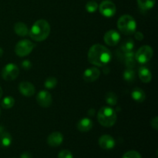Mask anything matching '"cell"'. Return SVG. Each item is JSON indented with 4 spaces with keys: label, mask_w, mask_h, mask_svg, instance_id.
<instances>
[{
    "label": "cell",
    "mask_w": 158,
    "mask_h": 158,
    "mask_svg": "<svg viewBox=\"0 0 158 158\" xmlns=\"http://www.w3.org/2000/svg\"><path fill=\"white\" fill-rule=\"evenodd\" d=\"M112 60L110 51L100 44L91 46L88 52V60L91 64L97 66H106Z\"/></svg>",
    "instance_id": "6da1fadb"
},
{
    "label": "cell",
    "mask_w": 158,
    "mask_h": 158,
    "mask_svg": "<svg viewBox=\"0 0 158 158\" xmlns=\"http://www.w3.org/2000/svg\"><path fill=\"white\" fill-rule=\"evenodd\" d=\"M50 33V26L46 20H37L31 28L29 34L32 40L35 42L44 41Z\"/></svg>",
    "instance_id": "7a4b0ae2"
},
{
    "label": "cell",
    "mask_w": 158,
    "mask_h": 158,
    "mask_svg": "<svg viewBox=\"0 0 158 158\" xmlns=\"http://www.w3.org/2000/svg\"><path fill=\"white\" fill-rule=\"evenodd\" d=\"M97 119L100 125L104 127H111L117 121V114L114 109L109 106L101 107L97 114Z\"/></svg>",
    "instance_id": "3957f363"
},
{
    "label": "cell",
    "mask_w": 158,
    "mask_h": 158,
    "mask_svg": "<svg viewBox=\"0 0 158 158\" xmlns=\"http://www.w3.org/2000/svg\"><path fill=\"white\" fill-rule=\"evenodd\" d=\"M117 27L121 33L124 35H131L135 32L137 23L131 15H123L117 21Z\"/></svg>",
    "instance_id": "277c9868"
},
{
    "label": "cell",
    "mask_w": 158,
    "mask_h": 158,
    "mask_svg": "<svg viewBox=\"0 0 158 158\" xmlns=\"http://www.w3.org/2000/svg\"><path fill=\"white\" fill-rule=\"evenodd\" d=\"M153 54H154V51H153L152 48L150 46L145 45V46H141L137 51V52L135 53V60L139 63L145 64L151 60V58L153 57Z\"/></svg>",
    "instance_id": "5b68a950"
},
{
    "label": "cell",
    "mask_w": 158,
    "mask_h": 158,
    "mask_svg": "<svg viewBox=\"0 0 158 158\" xmlns=\"http://www.w3.org/2000/svg\"><path fill=\"white\" fill-rule=\"evenodd\" d=\"M33 43L28 40H23L19 42L15 48V52L17 56L20 57H24L29 55L33 49Z\"/></svg>",
    "instance_id": "8992f818"
},
{
    "label": "cell",
    "mask_w": 158,
    "mask_h": 158,
    "mask_svg": "<svg viewBox=\"0 0 158 158\" xmlns=\"http://www.w3.org/2000/svg\"><path fill=\"white\" fill-rule=\"evenodd\" d=\"M19 73L18 66L14 63H9L6 65L2 71V77L6 81H12L17 78Z\"/></svg>",
    "instance_id": "52a82bcc"
},
{
    "label": "cell",
    "mask_w": 158,
    "mask_h": 158,
    "mask_svg": "<svg viewBox=\"0 0 158 158\" xmlns=\"http://www.w3.org/2000/svg\"><path fill=\"white\" fill-rule=\"evenodd\" d=\"M101 15L106 18H111L116 14V6L110 1H103L99 6Z\"/></svg>",
    "instance_id": "ba28073f"
},
{
    "label": "cell",
    "mask_w": 158,
    "mask_h": 158,
    "mask_svg": "<svg viewBox=\"0 0 158 158\" xmlns=\"http://www.w3.org/2000/svg\"><path fill=\"white\" fill-rule=\"evenodd\" d=\"M36 101L38 104L42 107H49L52 104V96L48 91L42 90L37 94Z\"/></svg>",
    "instance_id": "9c48e42d"
},
{
    "label": "cell",
    "mask_w": 158,
    "mask_h": 158,
    "mask_svg": "<svg viewBox=\"0 0 158 158\" xmlns=\"http://www.w3.org/2000/svg\"><path fill=\"white\" fill-rule=\"evenodd\" d=\"M104 42L106 45L110 46H114L119 43L120 40V35L116 30H110L106 32L104 35Z\"/></svg>",
    "instance_id": "30bf717a"
},
{
    "label": "cell",
    "mask_w": 158,
    "mask_h": 158,
    "mask_svg": "<svg viewBox=\"0 0 158 158\" xmlns=\"http://www.w3.org/2000/svg\"><path fill=\"white\" fill-rule=\"evenodd\" d=\"M100 71L97 67H90L86 69L83 73V80L87 83L96 81L100 77Z\"/></svg>",
    "instance_id": "8fae6325"
},
{
    "label": "cell",
    "mask_w": 158,
    "mask_h": 158,
    "mask_svg": "<svg viewBox=\"0 0 158 158\" xmlns=\"http://www.w3.org/2000/svg\"><path fill=\"white\" fill-rule=\"evenodd\" d=\"M115 140L111 136L105 134L99 139V145L104 150H110L115 147Z\"/></svg>",
    "instance_id": "7c38bea8"
},
{
    "label": "cell",
    "mask_w": 158,
    "mask_h": 158,
    "mask_svg": "<svg viewBox=\"0 0 158 158\" xmlns=\"http://www.w3.org/2000/svg\"><path fill=\"white\" fill-rule=\"evenodd\" d=\"M19 89L20 94H23L25 97H32L35 94V87L33 85L29 82H22L20 83L19 86Z\"/></svg>",
    "instance_id": "4fadbf2b"
},
{
    "label": "cell",
    "mask_w": 158,
    "mask_h": 158,
    "mask_svg": "<svg viewBox=\"0 0 158 158\" xmlns=\"http://www.w3.org/2000/svg\"><path fill=\"white\" fill-rule=\"evenodd\" d=\"M63 141V136L60 132H53L49 134L47 137L48 144L52 148L60 146Z\"/></svg>",
    "instance_id": "5bb4252c"
},
{
    "label": "cell",
    "mask_w": 158,
    "mask_h": 158,
    "mask_svg": "<svg viewBox=\"0 0 158 158\" xmlns=\"http://www.w3.org/2000/svg\"><path fill=\"white\" fill-rule=\"evenodd\" d=\"M93 127V121L88 117L81 119L77 123V129L80 132H88Z\"/></svg>",
    "instance_id": "9a60e30c"
},
{
    "label": "cell",
    "mask_w": 158,
    "mask_h": 158,
    "mask_svg": "<svg viewBox=\"0 0 158 158\" xmlns=\"http://www.w3.org/2000/svg\"><path fill=\"white\" fill-rule=\"evenodd\" d=\"M139 77L143 83H148L152 80V74L147 66H141L139 69Z\"/></svg>",
    "instance_id": "2e32d148"
},
{
    "label": "cell",
    "mask_w": 158,
    "mask_h": 158,
    "mask_svg": "<svg viewBox=\"0 0 158 158\" xmlns=\"http://www.w3.org/2000/svg\"><path fill=\"white\" fill-rule=\"evenodd\" d=\"M131 97L137 103H142L146 99V94L141 88L135 87L131 92Z\"/></svg>",
    "instance_id": "e0dca14e"
},
{
    "label": "cell",
    "mask_w": 158,
    "mask_h": 158,
    "mask_svg": "<svg viewBox=\"0 0 158 158\" xmlns=\"http://www.w3.org/2000/svg\"><path fill=\"white\" fill-rule=\"evenodd\" d=\"M14 31L19 36H26L29 34L27 26L23 23H17L14 26Z\"/></svg>",
    "instance_id": "ac0fdd59"
},
{
    "label": "cell",
    "mask_w": 158,
    "mask_h": 158,
    "mask_svg": "<svg viewBox=\"0 0 158 158\" xmlns=\"http://www.w3.org/2000/svg\"><path fill=\"white\" fill-rule=\"evenodd\" d=\"M12 136L7 132H3L0 134V145L2 148H8L12 143Z\"/></svg>",
    "instance_id": "d6986e66"
},
{
    "label": "cell",
    "mask_w": 158,
    "mask_h": 158,
    "mask_svg": "<svg viewBox=\"0 0 158 158\" xmlns=\"http://www.w3.org/2000/svg\"><path fill=\"white\" fill-rule=\"evenodd\" d=\"M156 0H137L138 6L142 10H149L154 6Z\"/></svg>",
    "instance_id": "ffe728a7"
},
{
    "label": "cell",
    "mask_w": 158,
    "mask_h": 158,
    "mask_svg": "<svg viewBox=\"0 0 158 158\" xmlns=\"http://www.w3.org/2000/svg\"><path fill=\"white\" fill-rule=\"evenodd\" d=\"M120 48L123 52L133 51V49H134V41H133L132 40H131V39H127V40H124V41L121 43Z\"/></svg>",
    "instance_id": "44dd1931"
},
{
    "label": "cell",
    "mask_w": 158,
    "mask_h": 158,
    "mask_svg": "<svg viewBox=\"0 0 158 158\" xmlns=\"http://www.w3.org/2000/svg\"><path fill=\"white\" fill-rule=\"evenodd\" d=\"M105 100H106V102L109 105L115 106L117 103L118 98H117V94H114V92H108L106 93V96H105Z\"/></svg>",
    "instance_id": "7402d4cb"
},
{
    "label": "cell",
    "mask_w": 158,
    "mask_h": 158,
    "mask_svg": "<svg viewBox=\"0 0 158 158\" xmlns=\"http://www.w3.org/2000/svg\"><path fill=\"white\" fill-rule=\"evenodd\" d=\"M2 106L4 109H10L15 104V100L12 97H6L2 101Z\"/></svg>",
    "instance_id": "603a6c76"
},
{
    "label": "cell",
    "mask_w": 158,
    "mask_h": 158,
    "mask_svg": "<svg viewBox=\"0 0 158 158\" xmlns=\"http://www.w3.org/2000/svg\"><path fill=\"white\" fill-rule=\"evenodd\" d=\"M123 79H124L125 81L129 82V83L134 81V80H135L134 71L132 69H127L123 73Z\"/></svg>",
    "instance_id": "cb8c5ba5"
},
{
    "label": "cell",
    "mask_w": 158,
    "mask_h": 158,
    "mask_svg": "<svg viewBox=\"0 0 158 158\" xmlns=\"http://www.w3.org/2000/svg\"><path fill=\"white\" fill-rule=\"evenodd\" d=\"M57 85V80L55 77H49L46 80L44 83V86L46 89H53L56 87V86Z\"/></svg>",
    "instance_id": "d4e9b609"
},
{
    "label": "cell",
    "mask_w": 158,
    "mask_h": 158,
    "mask_svg": "<svg viewBox=\"0 0 158 158\" xmlns=\"http://www.w3.org/2000/svg\"><path fill=\"white\" fill-rule=\"evenodd\" d=\"M97 9H98V4H97L96 2L91 1V2H89L86 3V9L88 12H89V13L95 12L96 11H97Z\"/></svg>",
    "instance_id": "484cf974"
},
{
    "label": "cell",
    "mask_w": 158,
    "mask_h": 158,
    "mask_svg": "<svg viewBox=\"0 0 158 158\" xmlns=\"http://www.w3.org/2000/svg\"><path fill=\"white\" fill-rule=\"evenodd\" d=\"M125 65H126L127 69H133L136 66V60L135 57H127L124 58Z\"/></svg>",
    "instance_id": "4316f807"
},
{
    "label": "cell",
    "mask_w": 158,
    "mask_h": 158,
    "mask_svg": "<svg viewBox=\"0 0 158 158\" xmlns=\"http://www.w3.org/2000/svg\"><path fill=\"white\" fill-rule=\"evenodd\" d=\"M122 158H142L141 155L137 151H130L125 153Z\"/></svg>",
    "instance_id": "83f0119b"
},
{
    "label": "cell",
    "mask_w": 158,
    "mask_h": 158,
    "mask_svg": "<svg viewBox=\"0 0 158 158\" xmlns=\"http://www.w3.org/2000/svg\"><path fill=\"white\" fill-rule=\"evenodd\" d=\"M58 158H73V155L69 150H63L59 153Z\"/></svg>",
    "instance_id": "f1b7e54d"
},
{
    "label": "cell",
    "mask_w": 158,
    "mask_h": 158,
    "mask_svg": "<svg viewBox=\"0 0 158 158\" xmlns=\"http://www.w3.org/2000/svg\"><path fill=\"white\" fill-rule=\"evenodd\" d=\"M21 65H22V67H23L24 69H26V70H29V69H30L31 68H32V63L28 60H24V61H23V63H21Z\"/></svg>",
    "instance_id": "f546056e"
},
{
    "label": "cell",
    "mask_w": 158,
    "mask_h": 158,
    "mask_svg": "<svg viewBox=\"0 0 158 158\" xmlns=\"http://www.w3.org/2000/svg\"><path fill=\"white\" fill-rule=\"evenodd\" d=\"M151 127H152L154 130L157 131V129H158V117H154V118L151 120Z\"/></svg>",
    "instance_id": "4dcf8cb0"
},
{
    "label": "cell",
    "mask_w": 158,
    "mask_h": 158,
    "mask_svg": "<svg viewBox=\"0 0 158 158\" xmlns=\"http://www.w3.org/2000/svg\"><path fill=\"white\" fill-rule=\"evenodd\" d=\"M134 37H135L136 40H138V41H141L143 39V33L140 32H134Z\"/></svg>",
    "instance_id": "1f68e13d"
},
{
    "label": "cell",
    "mask_w": 158,
    "mask_h": 158,
    "mask_svg": "<svg viewBox=\"0 0 158 158\" xmlns=\"http://www.w3.org/2000/svg\"><path fill=\"white\" fill-rule=\"evenodd\" d=\"M21 158H32V154L29 152H24L20 156Z\"/></svg>",
    "instance_id": "d6a6232c"
},
{
    "label": "cell",
    "mask_w": 158,
    "mask_h": 158,
    "mask_svg": "<svg viewBox=\"0 0 158 158\" xmlns=\"http://www.w3.org/2000/svg\"><path fill=\"white\" fill-rule=\"evenodd\" d=\"M88 115L89 116H91V117H94V114H95V110L94 109H89V110H88Z\"/></svg>",
    "instance_id": "836d02e7"
},
{
    "label": "cell",
    "mask_w": 158,
    "mask_h": 158,
    "mask_svg": "<svg viewBox=\"0 0 158 158\" xmlns=\"http://www.w3.org/2000/svg\"><path fill=\"white\" fill-rule=\"evenodd\" d=\"M5 131V129H4V127H2V126H0V134H2V133H3Z\"/></svg>",
    "instance_id": "e575fe53"
},
{
    "label": "cell",
    "mask_w": 158,
    "mask_h": 158,
    "mask_svg": "<svg viewBox=\"0 0 158 158\" xmlns=\"http://www.w3.org/2000/svg\"><path fill=\"white\" fill-rule=\"evenodd\" d=\"M2 54H3V49H2L1 47H0V57H1L2 56Z\"/></svg>",
    "instance_id": "d590c367"
},
{
    "label": "cell",
    "mask_w": 158,
    "mask_h": 158,
    "mask_svg": "<svg viewBox=\"0 0 158 158\" xmlns=\"http://www.w3.org/2000/svg\"><path fill=\"white\" fill-rule=\"evenodd\" d=\"M2 89L1 86H0V98L2 97Z\"/></svg>",
    "instance_id": "8d00e7d4"
},
{
    "label": "cell",
    "mask_w": 158,
    "mask_h": 158,
    "mask_svg": "<svg viewBox=\"0 0 158 158\" xmlns=\"http://www.w3.org/2000/svg\"><path fill=\"white\" fill-rule=\"evenodd\" d=\"M0 115H1V111H0Z\"/></svg>",
    "instance_id": "74e56055"
}]
</instances>
